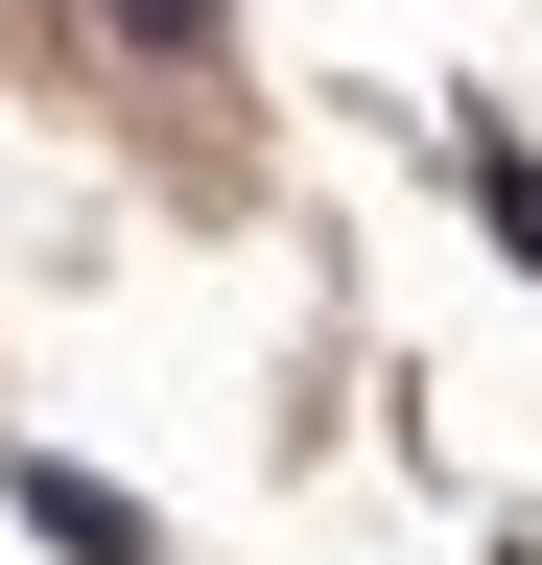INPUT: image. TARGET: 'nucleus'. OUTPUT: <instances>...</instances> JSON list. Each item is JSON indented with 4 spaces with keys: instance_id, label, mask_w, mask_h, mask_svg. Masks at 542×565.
<instances>
[{
    "instance_id": "f257e3e1",
    "label": "nucleus",
    "mask_w": 542,
    "mask_h": 565,
    "mask_svg": "<svg viewBox=\"0 0 542 565\" xmlns=\"http://www.w3.org/2000/svg\"><path fill=\"white\" fill-rule=\"evenodd\" d=\"M0 519H24L47 565H166V519H142V494H95V471H47V448H0Z\"/></svg>"
},
{
    "instance_id": "f03ea898",
    "label": "nucleus",
    "mask_w": 542,
    "mask_h": 565,
    "mask_svg": "<svg viewBox=\"0 0 542 565\" xmlns=\"http://www.w3.org/2000/svg\"><path fill=\"white\" fill-rule=\"evenodd\" d=\"M471 189H496V236L542 259V166H519V141H496V118H471Z\"/></svg>"
},
{
    "instance_id": "7ed1b4c3",
    "label": "nucleus",
    "mask_w": 542,
    "mask_h": 565,
    "mask_svg": "<svg viewBox=\"0 0 542 565\" xmlns=\"http://www.w3.org/2000/svg\"><path fill=\"white\" fill-rule=\"evenodd\" d=\"M118 24H142V47H213V24H236V0H118Z\"/></svg>"
}]
</instances>
